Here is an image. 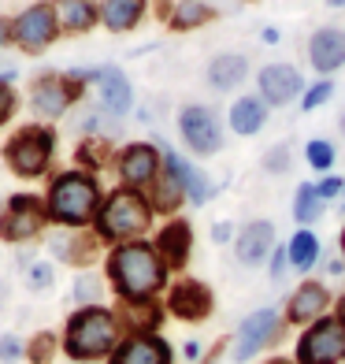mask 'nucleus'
<instances>
[{
	"mask_svg": "<svg viewBox=\"0 0 345 364\" xmlns=\"http://www.w3.org/2000/svg\"><path fill=\"white\" fill-rule=\"evenodd\" d=\"M108 279L126 301H149V297L168 283V264L160 260L156 245L126 242L108 257Z\"/></svg>",
	"mask_w": 345,
	"mask_h": 364,
	"instance_id": "1",
	"label": "nucleus"
},
{
	"mask_svg": "<svg viewBox=\"0 0 345 364\" xmlns=\"http://www.w3.org/2000/svg\"><path fill=\"white\" fill-rule=\"evenodd\" d=\"M316 257H319V238L312 235V230H301V235L290 242V264L301 268V272H308L312 264H316Z\"/></svg>",
	"mask_w": 345,
	"mask_h": 364,
	"instance_id": "27",
	"label": "nucleus"
},
{
	"mask_svg": "<svg viewBox=\"0 0 345 364\" xmlns=\"http://www.w3.org/2000/svg\"><path fill=\"white\" fill-rule=\"evenodd\" d=\"M45 227V208L38 197H11L8 208H4V216H0V238L4 242H26V238H34L38 230Z\"/></svg>",
	"mask_w": 345,
	"mask_h": 364,
	"instance_id": "7",
	"label": "nucleus"
},
{
	"mask_svg": "<svg viewBox=\"0 0 345 364\" xmlns=\"http://www.w3.org/2000/svg\"><path fill=\"white\" fill-rule=\"evenodd\" d=\"M308 56H312V68H316V71L341 68V63H345V34H341V30H319V34H312Z\"/></svg>",
	"mask_w": 345,
	"mask_h": 364,
	"instance_id": "15",
	"label": "nucleus"
},
{
	"mask_svg": "<svg viewBox=\"0 0 345 364\" xmlns=\"http://www.w3.org/2000/svg\"><path fill=\"white\" fill-rule=\"evenodd\" d=\"M212 238H216V242H226V238H230V223H216V227H212Z\"/></svg>",
	"mask_w": 345,
	"mask_h": 364,
	"instance_id": "40",
	"label": "nucleus"
},
{
	"mask_svg": "<svg viewBox=\"0 0 345 364\" xmlns=\"http://www.w3.org/2000/svg\"><path fill=\"white\" fill-rule=\"evenodd\" d=\"M264 115H268V105H260L256 97H241V101L230 108V127L238 134H256L264 127Z\"/></svg>",
	"mask_w": 345,
	"mask_h": 364,
	"instance_id": "22",
	"label": "nucleus"
},
{
	"mask_svg": "<svg viewBox=\"0 0 345 364\" xmlns=\"http://www.w3.org/2000/svg\"><path fill=\"white\" fill-rule=\"evenodd\" d=\"M260 90H264L271 105H290L301 90V75L286 68V63H271V68L260 71Z\"/></svg>",
	"mask_w": 345,
	"mask_h": 364,
	"instance_id": "14",
	"label": "nucleus"
},
{
	"mask_svg": "<svg viewBox=\"0 0 345 364\" xmlns=\"http://www.w3.org/2000/svg\"><path fill=\"white\" fill-rule=\"evenodd\" d=\"M8 294H11V287H8V283H0V309H4V301H8Z\"/></svg>",
	"mask_w": 345,
	"mask_h": 364,
	"instance_id": "42",
	"label": "nucleus"
},
{
	"mask_svg": "<svg viewBox=\"0 0 345 364\" xmlns=\"http://www.w3.org/2000/svg\"><path fill=\"white\" fill-rule=\"evenodd\" d=\"M331 4H334V8H345V0H331Z\"/></svg>",
	"mask_w": 345,
	"mask_h": 364,
	"instance_id": "45",
	"label": "nucleus"
},
{
	"mask_svg": "<svg viewBox=\"0 0 345 364\" xmlns=\"http://www.w3.org/2000/svg\"><path fill=\"white\" fill-rule=\"evenodd\" d=\"M163 156H168V171H171V178L178 182V186H182V193H190V201H193V205H204L208 197H212L208 178H204L201 171H193L178 153H163Z\"/></svg>",
	"mask_w": 345,
	"mask_h": 364,
	"instance_id": "19",
	"label": "nucleus"
},
{
	"mask_svg": "<svg viewBox=\"0 0 345 364\" xmlns=\"http://www.w3.org/2000/svg\"><path fill=\"white\" fill-rule=\"evenodd\" d=\"M115 342H119V320L101 305L78 309L63 331V353L75 364H93L97 357L115 353Z\"/></svg>",
	"mask_w": 345,
	"mask_h": 364,
	"instance_id": "2",
	"label": "nucleus"
},
{
	"mask_svg": "<svg viewBox=\"0 0 345 364\" xmlns=\"http://www.w3.org/2000/svg\"><path fill=\"white\" fill-rule=\"evenodd\" d=\"M341 208H345V201H341Z\"/></svg>",
	"mask_w": 345,
	"mask_h": 364,
	"instance_id": "49",
	"label": "nucleus"
},
{
	"mask_svg": "<svg viewBox=\"0 0 345 364\" xmlns=\"http://www.w3.org/2000/svg\"><path fill=\"white\" fill-rule=\"evenodd\" d=\"M186 357H190V360L201 357V342H186Z\"/></svg>",
	"mask_w": 345,
	"mask_h": 364,
	"instance_id": "41",
	"label": "nucleus"
},
{
	"mask_svg": "<svg viewBox=\"0 0 345 364\" xmlns=\"http://www.w3.org/2000/svg\"><path fill=\"white\" fill-rule=\"evenodd\" d=\"M264 168H268V171H286V168H290V149H286V145L271 149V153L264 156Z\"/></svg>",
	"mask_w": 345,
	"mask_h": 364,
	"instance_id": "35",
	"label": "nucleus"
},
{
	"mask_svg": "<svg viewBox=\"0 0 345 364\" xmlns=\"http://www.w3.org/2000/svg\"><path fill=\"white\" fill-rule=\"evenodd\" d=\"M101 15L108 30H130L141 19V0H104Z\"/></svg>",
	"mask_w": 345,
	"mask_h": 364,
	"instance_id": "25",
	"label": "nucleus"
},
{
	"mask_svg": "<svg viewBox=\"0 0 345 364\" xmlns=\"http://www.w3.org/2000/svg\"><path fill=\"white\" fill-rule=\"evenodd\" d=\"M345 360V323L319 320L297 342V364H338Z\"/></svg>",
	"mask_w": 345,
	"mask_h": 364,
	"instance_id": "6",
	"label": "nucleus"
},
{
	"mask_svg": "<svg viewBox=\"0 0 345 364\" xmlns=\"http://www.w3.org/2000/svg\"><path fill=\"white\" fill-rule=\"evenodd\" d=\"M341 250H345V235H341Z\"/></svg>",
	"mask_w": 345,
	"mask_h": 364,
	"instance_id": "48",
	"label": "nucleus"
},
{
	"mask_svg": "<svg viewBox=\"0 0 345 364\" xmlns=\"http://www.w3.org/2000/svg\"><path fill=\"white\" fill-rule=\"evenodd\" d=\"M8 41V26H4V19H0V45Z\"/></svg>",
	"mask_w": 345,
	"mask_h": 364,
	"instance_id": "43",
	"label": "nucleus"
},
{
	"mask_svg": "<svg viewBox=\"0 0 345 364\" xmlns=\"http://www.w3.org/2000/svg\"><path fill=\"white\" fill-rule=\"evenodd\" d=\"M271 242H275V227H271L268 220H256V223H249V227H245L241 235H238L234 253H238L241 264H260V260L268 257Z\"/></svg>",
	"mask_w": 345,
	"mask_h": 364,
	"instance_id": "17",
	"label": "nucleus"
},
{
	"mask_svg": "<svg viewBox=\"0 0 345 364\" xmlns=\"http://www.w3.org/2000/svg\"><path fill=\"white\" fill-rule=\"evenodd\" d=\"M56 8H48V4H34V8H26L19 15V23H15V38H19V45H26L30 53H38V48H45L48 41L56 38Z\"/></svg>",
	"mask_w": 345,
	"mask_h": 364,
	"instance_id": "8",
	"label": "nucleus"
},
{
	"mask_svg": "<svg viewBox=\"0 0 345 364\" xmlns=\"http://www.w3.org/2000/svg\"><path fill=\"white\" fill-rule=\"evenodd\" d=\"M149 201H145L141 193L134 190H115L104 208H101V216H97V227H101V235L111 238V242H123V238H134L141 235L145 227H149Z\"/></svg>",
	"mask_w": 345,
	"mask_h": 364,
	"instance_id": "4",
	"label": "nucleus"
},
{
	"mask_svg": "<svg viewBox=\"0 0 345 364\" xmlns=\"http://www.w3.org/2000/svg\"><path fill=\"white\" fill-rule=\"evenodd\" d=\"M67 97H71V90L63 86L60 78H41L34 86V105L45 115H60L63 108H67Z\"/></svg>",
	"mask_w": 345,
	"mask_h": 364,
	"instance_id": "23",
	"label": "nucleus"
},
{
	"mask_svg": "<svg viewBox=\"0 0 345 364\" xmlns=\"http://www.w3.org/2000/svg\"><path fill=\"white\" fill-rule=\"evenodd\" d=\"M190 242H193L190 223L175 220V223H168V227L160 230V238H156V253H160V260H163V264H171V268H182V264L190 260Z\"/></svg>",
	"mask_w": 345,
	"mask_h": 364,
	"instance_id": "16",
	"label": "nucleus"
},
{
	"mask_svg": "<svg viewBox=\"0 0 345 364\" xmlns=\"http://www.w3.org/2000/svg\"><path fill=\"white\" fill-rule=\"evenodd\" d=\"M156 168H160V153L153 145H130L123 153V160H119V171H123V178L130 182V186L149 182L156 175Z\"/></svg>",
	"mask_w": 345,
	"mask_h": 364,
	"instance_id": "18",
	"label": "nucleus"
},
{
	"mask_svg": "<svg viewBox=\"0 0 345 364\" xmlns=\"http://www.w3.org/2000/svg\"><path fill=\"white\" fill-rule=\"evenodd\" d=\"M245 75H249L245 56H219V60H212V68H208V82L216 90H234Z\"/></svg>",
	"mask_w": 345,
	"mask_h": 364,
	"instance_id": "21",
	"label": "nucleus"
},
{
	"mask_svg": "<svg viewBox=\"0 0 345 364\" xmlns=\"http://www.w3.org/2000/svg\"><path fill=\"white\" fill-rule=\"evenodd\" d=\"M327 97H331V82H319L316 90H308V93H305V108H308V112H312V108H319Z\"/></svg>",
	"mask_w": 345,
	"mask_h": 364,
	"instance_id": "36",
	"label": "nucleus"
},
{
	"mask_svg": "<svg viewBox=\"0 0 345 364\" xmlns=\"http://www.w3.org/2000/svg\"><path fill=\"white\" fill-rule=\"evenodd\" d=\"M323 309H327V290L319 283H305L297 294H293V301H290V320L293 323H308V320H316Z\"/></svg>",
	"mask_w": 345,
	"mask_h": 364,
	"instance_id": "20",
	"label": "nucleus"
},
{
	"mask_svg": "<svg viewBox=\"0 0 345 364\" xmlns=\"http://www.w3.org/2000/svg\"><path fill=\"white\" fill-rule=\"evenodd\" d=\"M168 309L178 320H204L212 312V290L204 283H197V279H182V283L171 287Z\"/></svg>",
	"mask_w": 345,
	"mask_h": 364,
	"instance_id": "10",
	"label": "nucleus"
},
{
	"mask_svg": "<svg viewBox=\"0 0 345 364\" xmlns=\"http://www.w3.org/2000/svg\"><path fill=\"white\" fill-rule=\"evenodd\" d=\"M53 145H56V134L48 127H23L19 134L8 141V164L15 175L23 178H34L48 168V156H53Z\"/></svg>",
	"mask_w": 345,
	"mask_h": 364,
	"instance_id": "5",
	"label": "nucleus"
},
{
	"mask_svg": "<svg viewBox=\"0 0 345 364\" xmlns=\"http://www.w3.org/2000/svg\"><path fill=\"white\" fill-rule=\"evenodd\" d=\"M297 220L301 223H312V220H319V212H323V197L316 193V186H301L297 190Z\"/></svg>",
	"mask_w": 345,
	"mask_h": 364,
	"instance_id": "28",
	"label": "nucleus"
},
{
	"mask_svg": "<svg viewBox=\"0 0 345 364\" xmlns=\"http://www.w3.org/2000/svg\"><path fill=\"white\" fill-rule=\"evenodd\" d=\"M56 335H53V331H41V335L38 338H30V346H26V353H30V360H34V364H48V360H53V353H56Z\"/></svg>",
	"mask_w": 345,
	"mask_h": 364,
	"instance_id": "30",
	"label": "nucleus"
},
{
	"mask_svg": "<svg viewBox=\"0 0 345 364\" xmlns=\"http://www.w3.org/2000/svg\"><path fill=\"white\" fill-rule=\"evenodd\" d=\"M338 312H341V316H338V320L345 323V297H341V309H338Z\"/></svg>",
	"mask_w": 345,
	"mask_h": 364,
	"instance_id": "44",
	"label": "nucleus"
},
{
	"mask_svg": "<svg viewBox=\"0 0 345 364\" xmlns=\"http://www.w3.org/2000/svg\"><path fill=\"white\" fill-rule=\"evenodd\" d=\"M308 164H312V168H319V171H327L334 164V149L327 141H308Z\"/></svg>",
	"mask_w": 345,
	"mask_h": 364,
	"instance_id": "34",
	"label": "nucleus"
},
{
	"mask_svg": "<svg viewBox=\"0 0 345 364\" xmlns=\"http://www.w3.org/2000/svg\"><path fill=\"white\" fill-rule=\"evenodd\" d=\"M341 190V178H327V182H319V186H316V193L323 197V201H327V197H334Z\"/></svg>",
	"mask_w": 345,
	"mask_h": 364,
	"instance_id": "39",
	"label": "nucleus"
},
{
	"mask_svg": "<svg viewBox=\"0 0 345 364\" xmlns=\"http://www.w3.org/2000/svg\"><path fill=\"white\" fill-rule=\"evenodd\" d=\"M111 364H171V346L160 335H130L123 346H115Z\"/></svg>",
	"mask_w": 345,
	"mask_h": 364,
	"instance_id": "11",
	"label": "nucleus"
},
{
	"mask_svg": "<svg viewBox=\"0 0 345 364\" xmlns=\"http://www.w3.org/2000/svg\"><path fill=\"white\" fill-rule=\"evenodd\" d=\"M26 357V342L19 335H0V364H19Z\"/></svg>",
	"mask_w": 345,
	"mask_h": 364,
	"instance_id": "32",
	"label": "nucleus"
},
{
	"mask_svg": "<svg viewBox=\"0 0 345 364\" xmlns=\"http://www.w3.org/2000/svg\"><path fill=\"white\" fill-rule=\"evenodd\" d=\"M56 19L67 30H89L97 23L93 0H56Z\"/></svg>",
	"mask_w": 345,
	"mask_h": 364,
	"instance_id": "24",
	"label": "nucleus"
},
{
	"mask_svg": "<svg viewBox=\"0 0 345 364\" xmlns=\"http://www.w3.org/2000/svg\"><path fill=\"white\" fill-rule=\"evenodd\" d=\"M204 19H208V8H204V4H193V0H186V4L178 8V15H175V26H178V30H190V26L204 23Z\"/></svg>",
	"mask_w": 345,
	"mask_h": 364,
	"instance_id": "33",
	"label": "nucleus"
},
{
	"mask_svg": "<svg viewBox=\"0 0 345 364\" xmlns=\"http://www.w3.org/2000/svg\"><path fill=\"white\" fill-rule=\"evenodd\" d=\"M97 201H101L97 182L82 171H67L53 182V190H48V216L63 227H82V223L93 220Z\"/></svg>",
	"mask_w": 345,
	"mask_h": 364,
	"instance_id": "3",
	"label": "nucleus"
},
{
	"mask_svg": "<svg viewBox=\"0 0 345 364\" xmlns=\"http://www.w3.org/2000/svg\"><path fill=\"white\" fill-rule=\"evenodd\" d=\"M123 320L130 323L134 335H149V331L160 323V309L153 301H126V316Z\"/></svg>",
	"mask_w": 345,
	"mask_h": 364,
	"instance_id": "26",
	"label": "nucleus"
},
{
	"mask_svg": "<svg viewBox=\"0 0 345 364\" xmlns=\"http://www.w3.org/2000/svg\"><path fill=\"white\" fill-rule=\"evenodd\" d=\"M56 283V272H53V264H45V260H38V264H30L26 268V290L30 294H45L48 287Z\"/></svg>",
	"mask_w": 345,
	"mask_h": 364,
	"instance_id": "29",
	"label": "nucleus"
},
{
	"mask_svg": "<svg viewBox=\"0 0 345 364\" xmlns=\"http://www.w3.org/2000/svg\"><path fill=\"white\" fill-rule=\"evenodd\" d=\"M275 327H278V316H275V309H256L249 320H245L238 327V346H234V360H249L260 346H264L271 335H275Z\"/></svg>",
	"mask_w": 345,
	"mask_h": 364,
	"instance_id": "12",
	"label": "nucleus"
},
{
	"mask_svg": "<svg viewBox=\"0 0 345 364\" xmlns=\"http://www.w3.org/2000/svg\"><path fill=\"white\" fill-rule=\"evenodd\" d=\"M11 112H15V93L8 86H0V123H8Z\"/></svg>",
	"mask_w": 345,
	"mask_h": 364,
	"instance_id": "37",
	"label": "nucleus"
},
{
	"mask_svg": "<svg viewBox=\"0 0 345 364\" xmlns=\"http://www.w3.org/2000/svg\"><path fill=\"white\" fill-rule=\"evenodd\" d=\"M75 301L82 309H89V305L101 301V279H97V275H78L75 279Z\"/></svg>",
	"mask_w": 345,
	"mask_h": 364,
	"instance_id": "31",
	"label": "nucleus"
},
{
	"mask_svg": "<svg viewBox=\"0 0 345 364\" xmlns=\"http://www.w3.org/2000/svg\"><path fill=\"white\" fill-rule=\"evenodd\" d=\"M182 138L186 145L193 149V153H216V149L223 145V134H219V123H216V115H212L208 108H186L182 112Z\"/></svg>",
	"mask_w": 345,
	"mask_h": 364,
	"instance_id": "9",
	"label": "nucleus"
},
{
	"mask_svg": "<svg viewBox=\"0 0 345 364\" xmlns=\"http://www.w3.org/2000/svg\"><path fill=\"white\" fill-rule=\"evenodd\" d=\"M86 78H93L97 86H101V97H104V108L111 115H123L134 101V93H130V82L115 71V68H97V71H82Z\"/></svg>",
	"mask_w": 345,
	"mask_h": 364,
	"instance_id": "13",
	"label": "nucleus"
},
{
	"mask_svg": "<svg viewBox=\"0 0 345 364\" xmlns=\"http://www.w3.org/2000/svg\"><path fill=\"white\" fill-rule=\"evenodd\" d=\"M268 364H286V360H268Z\"/></svg>",
	"mask_w": 345,
	"mask_h": 364,
	"instance_id": "47",
	"label": "nucleus"
},
{
	"mask_svg": "<svg viewBox=\"0 0 345 364\" xmlns=\"http://www.w3.org/2000/svg\"><path fill=\"white\" fill-rule=\"evenodd\" d=\"M341 134H345V112H341Z\"/></svg>",
	"mask_w": 345,
	"mask_h": 364,
	"instance_id": "46",
	"label": "nucleus"
},
{
	"mask_svg": "<svg viewBox=\"0 0 345 364\" xmlns=\"http://www.w3.org/2000/svg\"><path fill=\"white\" fill-rule=\"evenodd\" d=\"M286 253H290V250H278V253H275V260H271V279H275V283L286 275V260H290Z\"/></svg>",
	"mask_w": 345,
	"mask_h": 364,
	"instance_id": "38",
	"label": "nucleus"
}]
</instances>
